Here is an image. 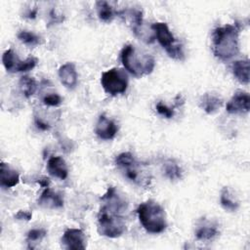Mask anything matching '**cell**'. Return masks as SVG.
<instances>
[{"label":"cell","instance_id":"cell-1","mask_svg":"<svg viewBox=\"0 0 250 250\" xmlns=\"http://www.w3.org/2000/svg\"><path fill=\"white\" fill-rule=\"evenodd\" d=\"M237 24H225L214 29L212 44L214 55L222 61H228L239 52Z\"/></svg>","mask_w":250,"mask_h":250},{"label":"cell","instance_id":"cell-5","mask_svg":"<svg viewBox=\"0 0 250 250\" xmlns=\"http://www.w3.org/2000/svg\"><path fill=\"white\" fill-rule=\"evenodd\" d=\"M126 230V224L121 214L102 206L98 213V232L109 238L121 236Z\"/></svg>","mask_w":250,"mask_h":250},{"label":"cell","instance_id":"cell-23","mask_svg":"<svg viewBox=\"0 0 250 250\" xmlns=\"http://www.w3.org/2000/svg\"><path fill=\"white\" fill-rule=\"evenodd\" d=\"M18 38L20 39V41H21L23 44L27 46H36L41 43V38L37 34L27 30L20 31L18 33Z\"/></svg>","mask_w":250,"mask_h":250},{"label":"cell","instance_id":"cell-3","mask_svg":"<svg viewBox=\"0 0 250 250\" xmlns=\"http://www.w3.org/2000/svg\"><path fill=\"white\" fill-rule=\"evenodd\" d=\"M137 214L143 228L149 233H160L167 228L163 207L152 199L141 203L137 209Z\"/></svg>","mask_w":250,"mask_h":250},{"label":"cell","instance_id":"cell-31","mask_svg":"<svg viewBox=\"0 0 250 250\" xmlns=\"http://www.w3.org/2000/svg\"><path fill=\"white\" fill-rule=\"evenodd\" d=\"M37 12H38L37 8H33L31 10H28V12L25 14V17L28 18V19H34L37 16Z\"/></svg>","mask_w":250,"mask_h":250},{"label":"cell","instance_id":"cell-14","mask_svg":"<svg viewBox=\"0 0 250 250\" xmlns=\"http://www.w3.org/2000/svg\"><path fill=\"white\" fill-rule=\"evenodd\" d=\"M47 170L49 174L60 180H65L68 176V168L64 161L60 156H51L47 162Z\"/></svg>","mask_w":250,"mask_h":250},{"label":"cell","instance_id":"cell-19","mask_svg":"<svg viewBox=\"0 0 250 250\" xmlns=\"http://www.w3.org/2000/svg\"><path fill=\"white\" fill-rule=\"evenodd\" d=\"M21 62L13 49H8L3 53L2 62L4 67L9 72H19Z\"/></svg>","mask_w":250,"mask_h":250},{"label":"cell","instance_id":"cell-13","mask_svg":"<svg viewBox=\"0 0 250 250\" xmlns=\"http://www.w3.org/2000/svg\"><path fill=\"white\" fill-rule=\"evenodd\" d=\"M38 204L49 209L62 208L63 206V198L60 193L53 191L50 188H45L38 199Z\"/></svg>","mask_w":250,"mask_h":250},{"label":"cell","instance_id":"cell-16","mask_svg":"<svg viewBox=\"0 0 250 250\" xmlns=\"http://www.w3.org/2000/svg\"><path fill=\"white\" fill-rule=\"evenodd\" d=\"M199 105L206 113L212 114L223 105V99L217 94L206 93L201 97Z\"/></svg>","mask_w":250,"mask_h":250},{"label":"cell","instance_id":"cell-4","mask_svg":"<svg viewBox=\"0 0 250 250\" xmlns=\"http://www.w3.org/2000/svg\"><path fill=\"white\" fill-rule=\"evenodd\" d=\"M116 166L132 183L146 188L151 181L150 173L146 166L139 162L131 152H122L115 157Z\"/></svg>","mask_w":250,"mask_h":250},{"label":"cell","instance_id":"cell-10","mask_svg":"<svg viewBox=\"0 0 250 250\" xmlns=\"http://www.w3.org/2000/svg\"><path fill=\"white\" fill-rule=\"evenodd\" d=\"M118 132V127L115 122L107 118L104 114L100 115L96 127L95 133L102 140H112Z\"/></svg>","mask_w":250,"mask_h":250},{"label":"cell","instance_id":"cell-25","mask_svg":"<svg viewBox=\"0 0 250 250\" xmlns=\"http://www.w3.org/2000/svg\"><path fill=\"white\" fill-rule=\"evenodd\" d=\"M42 102L45 105L48 106H58L62 104V98L56 93H50L43 97Z\"/></svg>","mask_w":250,"mask_h":250},{"label":"cell","instance_id":"cell-2","mask_svg":"<svg viewBox=\"0 0 250 250\" xmlns=\"http://www.w3.org/2000/svg\"><path fill=\"white\" fill-rule=\"evenodd\" d=\"M120 59L123 66L135 77H142L150 74L155 66L154 58L132 44L124 46Z\"/></svg>","mask_w":250,"mask_h":250},{"label":"cell","instance_id":"cell-28","mask_svg":"<svg viewBox=\"0 0 250 250\" xmlns=\"http://www.w3.org/2000/svg\"><path fill=\"white\" fill-rule=\"evenodd\" d=\"M31 217H32V213L30 211H25V210H20L15 215V218L17 220H24V221H29Z\"/></svg>","mask_w":250,"mask_h":250},{"label":"cell","instance_id":"cell-18","mask_svg":"<svg viewBox=\"0 0 250 250\" xmlns=\"http://www.w3.org/2000/svg\"><path fill=\"white\" fill-rule=\"evenodd\" d=\"M96 7H97V13L99 19L104 21V22H110L117 12H115L113 6L107 2V1H97L96 2Z\"/></svg>","mask_w":250,"mask_h":250},{"label":"cell","instance_id":"cell-12","mask_svg":"<svg viewBox=\"0 0 250 250\" xmlns=\"http://www.w3.org/2000/svg\"><path fill=\"white\" fill-rule=\"evenodd\" d=\"M194 233H195V237L198 240L209 241L218 235L219 230L216 224L212 223L211 221L201 219L197 224Z\"/></svg>","mask_w":250,"mask_h":250},{"label":"cell","instance_id":"cell-22","mask_svg":"<svg viewBox=\"0 0 250 250\" xmlns=\"http://www.w3.org/2000/svg\"><path fill=\"white\" fill-rule=\"evenodd\" d=\"M165 176L171 181L180 180L182 178V169L181 167L174 162L173 160H168L163 165Z\"/></svg>","mask_w":250,"mask_h":250},{"label":"cell","instance_id":"cell-24","mask_svg":"<svg viewBox=\"0 0 250 250\" xmlns=\"http://www.w3.org/2000/svg\"><path fill=\"white\" fill-rule=\"evenodd\" d=\"M47 235V231L44 229H32L26 233V242L28 248L33 249V243L41 241Z\"/></svg>","mask_w":250,"mask_h":250},{"label":"cell","instance_id":"cell-30","mask_svg":"<svg viewBox=\"0 0 250 250\" xmlns=\"http://www.w3.org/2000/svg\"><path fill=\"white\" fill-rule=\"evenodd\" d=\"M41 187L43 188H49V185H50V180L47 178V177H42L40 178L39 180L36 181Z\"/></svg>","mask_w":250,"mask_h":250},{"label":"cell","instance_id":"cell-21","mask_svg":"<svg viewBox=\"0 0 250 250\" xmlns=\"http://www.w3.org/2000/svg\"><path fill=\"white\" fill-rule=\"evenodd\" d=\"M19 85L25 98L31 97L37 90V83L35 79L28 75H24L21 77Z\"/></svg>","mask_w":250,"mask_h":250},{"label":"cell","instance_id":"cell-11","mask_svg":"<svg viewBox=\"0 0 250 250\" xmlns=\"http://www.w3.org/2000/svg\"><path fill=\"white\" fill-rule=\"evenodd\" d=\"M59 78L61 83L67 89H74L78 82V74L74 63L66 62L59 68Z\"/></svg>","mask_w":250,"mask_h":250},{"label":"cell","instance_id":"cell-29","mask_svg":"<svg viewBox=\"0 0 250 250\" xmlns=\"http://www.w3.org/2000/svg\"><path fill=\"white\" fill-rule=\"evenodd\" d=\"M35 124H36V126H37V128L38 129H40V130H42V131H46V130H49L50 128H51V126L47 123V122H45V121H43L41 118H39V117H35Z\"/></svg>","mask_w":250,"mask_h":250},{"label":"cell","instance_id":"cell-7","mask_svg":"<svg viewBox=\"0 0 250 250\" xmlns=\"http://www.w3.org/2000/svg\"><path fill=\"white\" fill-rule=\"evenodd\" d=\"M62 245L65 249H85L87 246L86 235L80 229H67L62 236Z\"/></svg>","mask_w":250,"mask_h":250},{"label":"cell","instance_id":"cell-26","mask_svg":"<svg viewBox=\"0 0 250 250\" xmlns=\"http://www.w3.org/2000/svg\"><path fill=\"white\" fill-rule=\"evenodd\" d=\"M155 107H156L157 112L160 115L164 116L165 118H172L174 116V109H173V107H169V106H167L166 104H164L161 102H158L156 104Z\"/></svg>","mask_w":250,"mask_h":250},{"label":"cell","instance_id":"cell-17","mask_svg":"<svg viewBox=\"0 0 250 250\" xmlns=\"http://www.w3.org/2000/svg\"><path fill=\"white\" fill-rule=\"evenodd\" d=\"M232 73L237 81L247 85L249 83V60H238L232 63Z\"/></svg>","mask_w":250,"mask_h":250},{"label":"cell","instance_id":"cell-8","mask_svg":"<svg viewBox=\"0 0 250 250\" xmlns=\"http://www.w3.org/2000/svg\"><path fill=\"white\" fill-rule=\"evenodd\" d=\"M226 109L231 114H242L247 113L250 109V97L247 92L237 91L228 102Z\"/></svg>","mask_w":250,"mask_h":250},{"label":"cell","instance_id":"cell-9","mask_svg":"<svg viewBox=\"0 0 250 250\" xmlns=\"http://www.w3.org/2000/svg\"><path fill=\"white\" fill-rule=\"evenodd\" d=\"M150 26H151V29L153 30L155 39L162 46V48L165 49L166 52L178 43V41L175 39L174 35L170 31L167 23L154 22Z\"/></svg>","mask_w":250,"mask_h":250},{"label":"cell","instance_id":"cell-20","mask_svg":"<svg viewBox=\"0 0 250 250\" xmlns=\"http://www.w3.org/2000/svg\"><path fill=\"white\" fill-rule=\"evenodd\" d=\"M220 202L223 208L227 211L233 212L236 211L239 207V203L237 199L234 197V195L231 193L229 188L225 187L221 190V195H220Z\"/></svg>","mask_w":250,"mask_h":250},{"label":"cell","instance_id":"cell-27","mask_svg":"<svg viewBox=\"0 0 250 250\" xmlns=\"http://www.w3.org/2000/svg\"><path fill=\"white\" fill-rule=\"evenodd\" d=\"M37 63V59L34 58V57H28L26 60L22 61L21 62V67H20V70L19 72H26V71H29L31 70L32 68L35 67Z\"/></svg>","mask_w":250,"mask_h":250},{"label":"cell","instance_id":"cell-15","mask_svg":"<svg viewBox=\"0 0 250 250\" xmlns=\"http://www.w3.org/2000/svg\"><path fill=\"white\" fill-rule=\"evenodd\" d=\"M20 182L19 173L12 169L7 163L1 162L0 165V185L2 188H11Z\"/></svg>","mask_w":250,"mask_h":250},{"label":"cell","instance_id":"cell-6","mask_svg":"<svg viewBox=\"0 0 250 250\" xmlns=\"http://www.w3.org/2000/svg\"><path fill=\"white\" fill-rule=\"evenodd\" d=\"M128 75L124 69L113 67L104 72L101 76V84L105 93L110 96H117L126 92L128 88Z\"/></svg>","mask_w":250,"mask_h":250}]
</instances>
